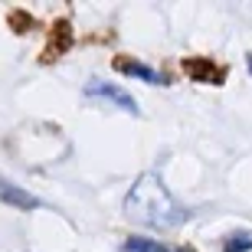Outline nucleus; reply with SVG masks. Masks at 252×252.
Returning a JSON list of instances; mask_svg holds the SVG:
<instances>
[{"instance_id": "nucleus-7", "label": "nucleus", "mask_w": 252, "mask_h": 252, "mask_svg": "<svg viewBox=\"0 0 252 252\" xmlns=\"http://www.w3.org/2000/svg\"><path fill=\"white\" fill-rule=\"evenodd\" d=\"M246 65H249V72H252V53H249V56H246Z\"/></svg>"}, {"instance_id": "nucleus-1", "label": "nucleus", "mask_w": 252, "mask_h": 252, "mask_svg": "<svg viewBox=\"0 0 252 252\" xmlns=\"http://www.w3.org/2000/svg\"><path fill=\"white\" fill-rule=\"evenodd\" d=\"M125 216L138 226H151V229H174V226L187 223L190 210L167 193V187L160 184L158 174H141L131 184L128 196H125Z\"/></svg>"}, {"instance_id": "nucleus-2", "label": "nucleus", "mask_w": 252, "mask_h": 252, "mask_svg": "<svg viewBox=\"0 0 252 252\" xmlns=\"http://www.w3.org/2000/svg\"><path fill=\"white\" fill-rule=\"evenodd\" d=\"M85 95H89V98H105V102H112L115 108H122V112H128V115H138L141 112L138 102L125 92L122 85L105 82V79H89V82H85Z\"/></svg>"}, {"instance_id": "nucleus-5", "label": "nucleus", "mask_w": 252, "mask_h": 252, "mask_svg": "<svg viewBox=\"0 0 252 252\" xmlns=\"http://www.w3.org/2000/svg\"><path fill=\"white\" fill-rule=\"evenodd\" d=\"M122 252H170V249L158 239H148V236H128L122 243Z\"/></svg>"}, {"instance_id": "nucleus-6", "label": "nucleus", "mask_w": 252, "mask_h": 252, "mask_svg": "<svg viewBox=\"0 0 252 252\" xmlns=\"http://www.w3.org/2000/svg\"><path fill=\"white\" fill-rule=\"evenodd\" d=\"M223 252H252V236H249V233H233V236H226Z\"/></svg>"}, {"instance_id": "nucleus-3", "label": "nucleus", "mask_w": 252, "mask_h": 252, "mask_svg": "<svg viewBox=\"0 0 252 252\" xmlns=\"http://www.w3.org/2000/svg\"><path fill=\"white\" fill-rule=\"evenodd\" d=\"M0 200L7 206H13V210H39V196H33L30 190H23V187H17L13 180H7V177H0Z\"/></svg>"}, {"instance_id": "nucleus-4", "label": "nucleus", "mask_w": 252, "mask_h": 252, "mask_svg": "<svg viewBox=\"0 0 252 252\" xmlns=\"http://www.w3.org/2000/svg\"><path fill=\"white\" fill-rule=\"evenodd\" d=\"M115 65H118V72L125 75H134V79H141V82H148V85H170V79L164 72H158V69H151V65L138 63V59H115Z\"/></svg>"}, {"instance_id": "nucleus-8", "label": "nucleus", "mask_w": 252, "mask_h": 252, "mask_svg": "<svg viewBox=\"0 0 252 252\" xmlns=\"http://www.w3.org/2000/svg\"><path fill=\"white\" fill-rule=\"evenodd\" d=\"M174 252H193V249H190V246H184V249H174Z\"/></svg>"}]
</instances>
